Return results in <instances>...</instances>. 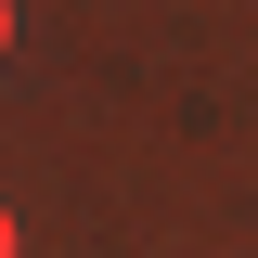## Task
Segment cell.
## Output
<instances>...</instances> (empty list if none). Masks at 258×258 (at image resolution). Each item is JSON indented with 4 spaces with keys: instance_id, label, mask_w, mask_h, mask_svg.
Returning a JSON list of instances; mask_svg holds the SVG:
<instances>
[{
    "instance_id": "obj_1",
    "label": "cell",
    "mask_w": 258,
    "mask_h": 258,
    "mask_svg": "<svg viewBox=\"0 0 258 258\" xmlns=\"http://www.w3.org/2000/svg\"><path fill=\"white\" fill-rule=\"evenodd\" d=\"M0 52H13V0H0Z\"/></svg>"
},
{
    "instance_id": "obj_2",
    "label": "cell",
    "mask_w": 258,
    "mask_h": 258,
    "mask_svg": "<svg viewBox=\"0 0 258 258\" xmlns=\"http://www.w3.org/2000/svg\"><path fill=\"white\" fill-rule=\"evenodd\" d=\"M0 258H13V220H0Z\"/></svg>"
}]
</instances>
